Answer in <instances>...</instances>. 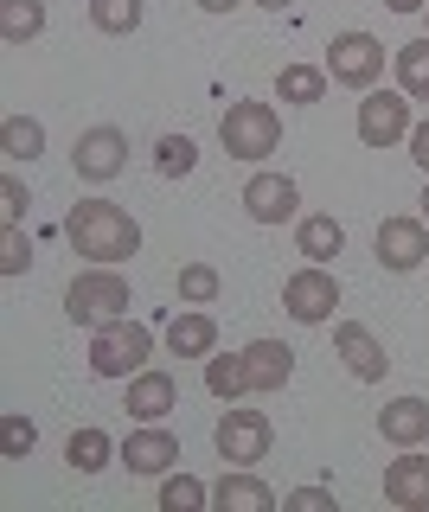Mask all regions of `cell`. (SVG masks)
Segmentation results:
<instances>
[{
    "label": "cell",
    "instance_id": "obj_18",
    "mask_svg": "<svg viewBox=\"0 0 429 512\" xmlns=\"http://www.w3.org/2000/svg\"><path fill=\"white\" fill-rule=\"evenodd\" d=\"M212 346H218V320L205 308L173 314V327H167V352H173V359H212Z\"/></svg>",
    "mask_w": 429,
    "mask_h": 512
},
{
    "label": "cell",
    "instance_id": "obj_11",
    "mask_svg": "<svg viewBox=\"0 0 429 512\" xmlns=\"http://www.w3.org/2000/svg\"><path fill=\"white\" fill-rule=\"evenodd\" d=\"M116 455H122L129 474H167V468H180V436L161 429V423H141V429H129V442H122Z\"/></svg>",
    "mask_w": 429,
    "mask_h": 512
},
{
    "label": "cell",
    "instance_id": "obj_31",
    "mask_svg": "<svg viewBox=\"0 0 429 512\" xmlns=\"http://www.w3.org/2000/svg\"><path fill=\"white\" fill-rule=\"evenodd\" d=\"M218 288H225V282H218L212 263H186V269H180V301H193V308L218 301Z\"/></svg>",
    "mask_w": 429,
    "mask_h": 512
},
{
    "label": "cell",
    "instance_id": "obj_9",
    "mask_svg": "<svg viewBox=\"0 0 429 512\" xmlns=\"http://www.w3.org/2000/svg\"><path fill=\"white\" fill-rule=\"evenodd\" d=\"M410 96L404 90H365L359 103V141L365 148H397V141H410Z\"/></svg>",
    "mask_w": 429,
    "mask_h": 512
},
{
    "label": "cell",
    "instance_id": "obj_33",
    "mask_svg": "<svg viewBox=\"0 0 429 512\" xmlns=\"http://www.w3.org/2000/svg\"><path fill=\"white\" fill-rule=\"evenodd\" d=\"M0 212H7V224H20L26 212H33V192H26V180H20V173H0Z\"/></svg>",
    "mask_w": 429,
    "mask_h": 512
},
{
    "label": "cell",
    "instance_id": "obj_14",
    "mask_svg": "<svg viewBox=\"0 0 429 512\" xmlns=\"http://www.w3.org/2000/svg\"><path fill=\"white\" fill-rule=\"evenodd\" d=\"M180 404V384H173V372H161V365H141V372L129 378V410L135 423H161V416Z\"/></svg>",
    "mask_w": 429,
    "mask_h": 512
},
{
    "label": "cell",
    "instance_id": "obj_8",
    "mask_svg": "<svg viewBox=\"0 0 429 512\" xmlns=\"http://www.w3.org/2000/svg\"><path fill=\"white\" fill-rule=\"evenodd\" d=\"M282 308H289L301 327H321V320H333V308H340V282H333V269L327 263L295 269V276L282 282Z\"/></svg>",
    "mask_w": 429,
    "mask_h": 512
},
{
    "label": "cell",
    "instance_id": "obj_34",
    "mask_svg": "<svg viewBox=\"0 0 429 512\" xmlns=\"http://www.w3.org/2000/svg\"><path fill=\"white\" fill-rule=\"evenodd\" d=\"M282 506H295V512H333V487H295Z\"/></svg>",
    "mask_w": 429,
    "mask_h": 512
},
{
    "label": "cell",
    "instance_id": "obj_10",
    "mask_svg": "<svg viewBox=\"0 0 429 512\" xmlns=\"http://www.w3.org/2000/svg\"><path fill=\"white\" fill-rule=\"evenodd\" d=\"M372 250H378V263L391 269V276H404V269H417L423 256H429V218H385L378 224V237H372Z\"/></svg>",
    "mask_w": 429,
    "mask_h": 512
},
{
    "label": "cell",
    "instance_id": "obj_1",
    "mask_svg": "<svg viewBox=\"0 0 429 512\" xmlns=\"http://www.w3.org/2000/svg\"><path fill=\"white\" fill-rule=\"evenodd\" d=\"M65 237L77 256H90V263H129V256L141 250V224L122 212L116 199H77L65 212Z\"/></svg>",
    "mask_w": 429,
    "mask_h": 512
},
{
    "label": "cell",
    "instance_id": "obj_17",
    "mask_svg": "<svg viewBox=\"0 0 429 512\" xmlns=\"http://www.w3.org/2000/svg\"><path fill=\"white\" fill-rule=\"evenodd\" d=\"M212 506H225V512H276V493H269V480H257L250 468H225V480L212 487Z\"/></svg>",
    "mask_w": 429,
    "mask_h": 512
},
{
    "label": "cell",
    "instance_id": "obj_25",
    "mask_svg": "<svg viewBox=\"0 0 429 512\" xmlns=\"http://www.w3.org/2000/svg\"><path fill=\"white\" fill-rule=\"evenodd\" d=\"M45 32V0H0V39L26 45Z\"/></svg>",
    "mask_w": 429,
    "mask_h": 512
},
{
    "label": "cell",
    "instance_id": "obj_24",
    "mask_svg": "<svg viewBox=\"0 0 429 512\" xmlns=\"http://www.w3.org/2000/svg\"><path fill=\"white\" fill-rule=\"evenodd\" d=\"M205 391H212L218 404H237V397L250 391V365H244V352H225V359H205Z\"/></svg>",
    "mask_w": 429,
    "mask_h": 512
},
{
    "label": "cell",
    "instance_id": "obj_22",
    "mask_svg": "<svg viewBox=\"0 0 429 512\" xmlns=\"http://www.w3.org/2000/svg\"><path fill=\"white\" fill-rule=\"evenodd\" d=\"M109 455H116V442H109V429H97V423L71 429V442H65V461H71L77 474H103V468H109Z\"/></svg>",
    "mask_w": 429,
    "mask_h": 512
},
{
    "label": "cell",
    "instance_id": "obj_32",
    "mask_svg": "<svg viewBox=\"0 0 429 512\" xmlns=\"http://www.w3.org/2000/svg\"><path fill=\"white\" fill-rule=\"evenodd\" d=\"M33 269V244H26L20 224H7V237H0V276H26Z\"/></svg>",
    "mask_w": 429,
    "mask_h": 512
},
{
    "label": "cell",
    "instance_id": "obj_19",
    "mask_svg": "<svg viewBox=\"0 0 429 512\" xmlns=\"http://www.w3.org/2000/svg\"><path fill=\"white\" fill-rule=\"evenodd\" d=\"M378 429H385V442H397V448H417L429 436V404L423 397H391L385 416H378Z\"/></svg>",
    "mask_w": 429,
    "mask_h": 512
},
{
    "label": "cell",
    "instance_id": "obj_35",
    "mask_svg": "<svg viewBox=\"0 0 429 512\" xmlns=\"http://www.w3.org/2000/svg\"><path fill=\"white\" fill-rule=\"evenodd\" d=\"M410 160H417V167L429 173V122H417V128H410Z\"/></svg>",
    "mask_w": 429,
    "mask_h": 512
},
{
    "label": "cell",
    "instance_id": "obj_4",
    "mask_svg": "<svg viewBox=\"0 0 429 512\" xmlns=\"http://www.w3.org/2000/svg\"><path fill=\"white\" fill-rule=\"evenodd\" d=\"M218 141H225V154L231 160H269L282 148V116L269 103H231L225 109V122H218Z\"/></svg>",
    "mask_w": 429,
    "mask_h": 512
},
{
    "label": "cell",
    "instance_id": "obj_28",
    "mask_svg": "<svg viewBox=\"0 0 429 512\" xmlns=\"http://www.w3.org/2000/svg\"><path fill=\"white\" fill-rule=\"evenodd\" d=\"M90 26L109 32V39H122V32L141 26V0H90Z\"/></svg>",
    "mask_w": 429,
    "mask_h": 512
},
{
    "label": "cell",
    "instance_id": "obj_27",
    "mask_svg": "<svg viewBox=\"0 0 429 512\" xmlns=\"http://www.w3.org/2000/svg\"><path fill=\"white\" fill-rule=\"evenodd\" d=\"M212 506V487H205L199 474H167L161 480V512H199Z\"/></svg>",
    "mask_w": 429,
    "mask_h": 512
},
{
    "label": "cell",
    "instance_id": "obj_26",
    "mask_svg": "<svg viewBox=\"0 0 429 512\" xmlns=\"http://www.w3.org/2000/svg\"><path fill=\"white\" fill-rule=\"evenodd\" d=\"M0 154H7L13 167L33 160V154H45V128L33 116H7V122H0Z\"/></svg>",
    "mask_w": 429,
    "mask_h": 512
},
{
    "label": "cell",
    "instance_id": "obj_21",
    "mask_svg": "<svg viewBox=\"0 0 429 512\" xmlns=\"http://www.w3.org/2000/svg\"><path fill=\"white\" fill-rule=\"evenodd\" d=\"M391 64H397V90H404L410 103H429V32L410 39V45H397Z\"/></svg>",
    "mask_w": 429,
    "mask_h": 512
},
{
    "label": "cell",
    "instance_id": "obj_13",
    "mask_svg": "<svg viewBox=\"0 0 429 512\" xmlns=\"http://www.w3.org/2000/svg\"><path fill=\"white\" fill-rule=\"evenodd\" d=\"M301 205V186L289 180V173H257V180L244 186V212L257 224H289Z\"/></svg>",
    "mask_w": 429,
    "mask_h": 512
},
{
    "label": "cell",
    "instance_id": "obj_7",
    "mask_svg": "<svg viewBox=\"0 0 429 512\" xmlns=\"http://www.w3.org/2000/svg\"><path fill=\"white\" fill-rule=\"evenodd\" d=\"M71 167H77V180H90V186H109L122 167H129V135H122L116 122H97V128H84V135H77V148H71Z\"/></svg>",
    "mask_w": 429,
    "mask_h": 512
},
{
    "label": "cell",
    "instance_id": "obj_15",
    "mask_svg": "<svg viewBox=\"0 0 429 512\" xmlns=\"http://www.w3.org/2000/svg\"><path fill=\"white\" fill-rule=\"evenodd\" d=\"M385 500L404 506V512H429V455L404 448V455L385 468Z\"/></svg>",
    "mask_w": 429,
    "mask_h": 512
},
{
    "label": "cell",
    "instance_id": "obj_37",
    "mask_svg": "<svg viewBox=\"0 0 429 512\" xmlns=\"http://www.w3.org/2000/svg\"><path fill=\"white\" fill-rule=\"evenodd\" d=\"M205 13H231V7H244V0H199Z\"/></svg>",
    "mask_w": 429,
    "mask_h": 512
},
{
    "label": "cell",
    "instance_id": "obj_39",
    "mask_svg": "<svg viewBox=\"0 0 429 512\" xmlns=\"http://www.w3.org/2000/svg\"><path fill=\"white\" fill-rule=\"evenodd\" d=\"M417 205H423V218H429V186H423V199H417Z\"/></svg>",
    "mask_w": 429,
    "mask_h": 512
},
{
    "label": "cell",
    "instance_id": "obj_40",
    "mask_svg": "<svg viewBox=\"0 0 429 512\" xmlns=\"http://www.w3.org/2000/svg\"><path fill=\"white\" fill-rule=\"evenodd\" d=\"M423 20H429V7H423Z\"/></svg>",
    "mask_w": 429,
    "mask_h": 512
},
{
    "label": "cell",
    "instance_id": "obj_2",
    "mask_svg": "<svg viewBox=\"0 0 429 512\" xmlns=\"http://www.w3.org/2000/svg\"><path fill=\"white\" fill-rule=\"evenodd\" d=\"M154 359V327L148 320H103L97 333H90V372L97 378H135L141 365Z\"/></svg>",
    "mask_w": 429,
    "mask_h": 512
},
{
    "label": "cell",
    "instance_id": "obj_29",
    "mask_svg": "<svg viewBox=\"0 0 429 512\" xmlns=\"http://www.w3.org/2000/svg\"><path fill=\"white\" fill-rule=\"evenodd\" d=\"M154 167H161L167 180H186V173L199 167V148L186 135H161V141H154Z\"/></svg>",
    "mask_w": 429,
    "mask_h": 512
},
{
    "label": "cell",
    "instance_id": "obj_30",
    "mask_svg": "<svg viewBox=\"0 0 429 512\" xmlns=\"http://www.w3.org/2000/svg\"><path fill=\"white\" fill-rule=\"evenodd\" d=\"M33 442H39L33 416H20V410L0 416V448H7V461H26V455H33Z\"/></svg>",
    "mask_w": 429,
    "mask_h": 512
},
{
    "label": "cell",
    "instance_id": "obj_12",
    "mask_svg": "<svg viewBox=\"0 0 429 512\" xmlns=\"http://www.w3.org/2000/svg\"><path fill=\"white\" fill-rule=\"evenodd\" d=\"M333 352L346 359V372H353L359 384H378V378L391 372V359H385V346H378V333L359 327V320H340V327H333Z\"/></svg>",
    "mask_w": 429,
    "mask_h": 512
},
{
    "label": "cell",
    "instance_id": "obj_20",
    "mask_svg": "<svg viewBox=\"0 0 429 512\" xmlns=\"http://www.w3.org/2000/svg\"><path fill=\"white\" fill-rule=\"evenodd\" d=\"M295 244H301L308 263H327V256L346 250V231H340V218H333V212H308V218L295 224Z\"/></svg>",
    "mask_w": 429,
    "mask_h": 512
},
{
    "label": "cell",
    "instance_id": "obj_16",
    "mask_svg": "<svg viewBox=\"0 0 429 512\" xmlns=\"http://www.w3.org/2000/svg\"><path fill=\"white\" fill-rule=\"evenodd\" d=\"M244 365H250V391H263V397H276L282 384L295 378V352L282 346V340H250L244 346Z\"/></svg>",
    "mask_w": 429,
    "mask_h": 512
},
{
    "label": "cell",
    "instance_id": "obj_5",
    "mask_svg": "<svg viewBox=\"0 0 429 512\" xmlns=\"http://www.w3.org/2000/svg\"><path fill=\"white\" fill-rule=\"evenodd\" d=\"M327 77H333V84H346V90H372L378 77H385V45H378L372 32H333Z\"/></svg>",
    "mask_w": 429,
    "mask_h": 512
},
{
    "label": "cell",
    "instance_id": "obj_6",
    "mask_svg": "<svg viewBox=\"0 0 429 512\" xmlns=\"http://www.w3.org/2000/svg\"><path fill=\"white\" fill-rule=\"evenodd\" d=\"M212 442H218V455H225L231 468H257V461L269 455V442H276V429H269L263 410H237V404H231L225 416H218Z\"/></svg>",
    "mask_w": 429,
    "mask_h": 512
},
{
    "label": "cell",
    "instance_id": "obj_36",
    "mask_svg": "<svg viewBox=\"0 0 429 512\" xmlns=\"http://www.w3.org/2000/svg\"><path fill=\"white\" fill-rule=\"evenodd\" d=\"M385 7H391V13H423L429 0H385Z\"/></svg>",
    "mask_w": 429,
    "mask_h": 512
},
{
    "label": "cell",
    "instance_id": "obj_38",
    "mask_svg": "<svg viewBox=\"0 0 429 512\" xmlns=\"http://www.w3.org/2000/svg\"><path fill=\"white\" fill-rule=\"evenodd\" d=\"M257 7H263V13H282V7H289V0H257Z\"/></svg>",
    "mask_w": 429,
    "mask_h": 512
},
{
    "label": "cell",
    "instance_id": "obj_23",
    "mask_svg": "<svg viewBox=\"0 0 429 512\" xmlns=\"http://www.w3.org/2000/svg\"><path fill=\"white\" fill-rule=\"evenodd\" d=\"M327 64H282V77H276V96L282 103H321L327 96Z\"/></svg>",
    "mask_w": 429,
    "mask_h": 512
},
{
    "label": "cell",
    "instance_id": "obj_3",
    "mask_svg": "<svg viewBox=\"0 0 429 512\" xmlns=\"http://www.w3.org/2000/svg\"><path fill=\"white\" fill-rule=\"evenodd\" d=\"M129 308H135V295H129V282H122L109 263L84 269V276H77V282L65 288V314L77 320V327H90V333H97L103 320H122Z\"/></svg>",
    "mask_w": 429,
    "mask_h": 512
}]
</instances>
